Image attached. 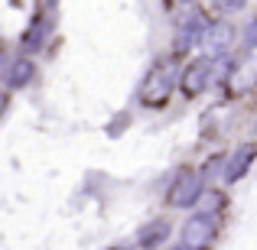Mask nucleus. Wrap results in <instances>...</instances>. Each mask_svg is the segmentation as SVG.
Segmentation results:
<instances>
[{"label":"nucleus","mask_w":257,"mask_h":250,"mask_svg":"<svg viewBox=\"0 0 257 250\" xmlns=\"http://www.w3.org/2000/svg\"><path fill=\"white\" fill-rule=\"evenodd\" d=\"M173 85H176V65L173 62H157L150 72H147V78L140 82V101H144L147 107L166 104Z\"/></svg>","instance_id":"obj_1"},{"label":"nucleus","mask_w":257,"mask_h":250,"mask_svg":"<svg viewBox=\"0 0 257 250\" xmlns=\"http://www.w3.org/2000/svg\"><path fill=\"white\" fill-rule=\"evenodd\" d=\"M202 188H205V175L195 172V169H182L173 179L170 192H166V201H170L173 208H192L195 201H199Z\"/></svg>","instance_id":"obj_2"},{"label":"nucleus","mask_w":257,"mask_h":250,"mask_svg":"<svg viewBox=\"0 0 257 250\" xmlns=\"http://www.w3.org/2000/svg\"><path fill=\"white\" fill-rule=\"evenodd\" d=\"M234 43V26L231 23H208V30L202 33V52L205 59H221Z\"/></svg>","instance_id":"obj_3"},{"label":"nucleus","mask_w":257,"mask_h":250,"mask_svg":"<svg viewBox=\"0 0 257 250\" xmlns=\"http://www.w3.org/2000/svg\"><path fill=\"white\" fill-rule=\"evenodd\" d=\"M212 78H215V62L212 59H199V62L186 65V72H182V78H179L182 94H189V98L202 94L208 85H212Z\"/></svg>","instance_id":"obj_4"},{"label":"nucleus","mask_w":257,"mask_h":250,"mask_svg":"<svg viewBox=\"0 0 257 250\" xmlns=\"http://www.w3.org/2000/svg\"><path fill=\"white\" fill-rule=\"evenodd\" d=\"M212 237H215V218L212 214H195L182 227V244L192 247V250H205L212 244Z\"/></svg>","instance_id":"obj_5"},{"label":"nucleus","mask_w":257,"mask_h":250,"mask_svg":"<svg viewBox=\"0 0 257 250\" xmlns=\"http://www.w3.org/2000/svg\"><path fill=\"white\" fill-rule=\"evenodd\" d=\"M170 221H150V224H144L137 231V244H140V250H157V247H163L166 244V237H170Z\"/></svg>","instance_id":"obj_6"},{"label":"nucleus","mask_w":257,"mask_h":250,"mask_svg":"<svg viewBox=\"0 0 257 250\" xmlns=\"http://www.w3.org/2000/svg\"><path fill=\"white\" fill-rule=\"evenodd\" d=\"M254 156H257V150L254 146H241L238 153H234L231 159H228V169H225V179L228 182H238L241 175L251 169V163H254Z\"/></svg>","instance_id":"obj_7"},{"label":"nucleus","mask_w":257,"mask_h":250,"mask_svg":"<svg viewBox=\"0 0 257 250\" xmlns=\"http://www.w3.org/2000/svg\"><path fill=\"white\" fill-rule=\"evenodd\" d=\"M49 30H52L49 20H46V17H36V20H33V26L26 30V36H23V49H26V52L43 49V46H46V36H49Z\"/></svg>","instance_id":"obj_8"},{"label":"nucleus","mask_w":257,"mask_h":250,"mask_svg":"<svg viewBox=\"0 0 257 250\" xmlns=\"http://www.w3.org/2000/svg\"><path fill=\"white\" fill-rule=\"evenodd\" d=\"M231 91L234 94H244V91H251V88L257 85V65L254 62H244V65H238V69L231 72Z\"/></svg>","instance_id":"obj_9"},{"label":"nucleus","mask_w":257,"mask_h":250,"mask_svg":"<svg viewBox=\"0 0 257 250\" xmlns=\"http://www.w3.org/2000/svg\"><path fill=\"white\" fill-rule=\"evenodd\" d=\"M33 62L30 59H13L10 62V72H7V88H23L33 82Z\"/></svg>","instance_id":"obj_10"},{"label":"nucleus","mask_w":257,"mask_h":250,"mask_svg":"<svg viewBox=\"0 0 257 250\" xmlns=\"http://www.w3.org/2000/svg\"><path fill=\"white\" fill-rule=\"evenodd\" d=\"M244 46H247V49H257V20H251V23H247V30H244Z\"/></svg>","instance_id":"obj_11"},{"label":"nucleus","mask_w":257,"mask_h":250,"mask_svg":"<svg viewBox=\"0 0 257 250\" xmlns=\"http://www.w3.org/2000/svg\"><path fill=\"white\" fill-rule=\"evenodd\" d=\"M247 0H212V7H218V10H241Z\"/></svg>","instance_id":"obj_12"},{"label":"nucleus","mask_w":257,"mask_h":250,"mask_svg":"<svg viewBox=\"0 0 257 250\" xmlns=\"http://www.w3.org/2000/svg\"><path fill=\"white\" fill-rule=\"evenodd\" d=\"M7 104H10V98H7V94H0V117H4V111H7Z\"/></svg>","instance_id":"obj_13"},{"label":"nucleus","mask_w":257,"mask_h":250,"mask_svg":"<svg viewBox=\"0 0 257 250\" xmlns=\"http://www.w3.org/2000/svg\"><path fill=\"white\" fill-rule=\"evenodd\" d=\"M4 72H10V65H7L4 59H0V82H4Z\"/></svg>","instance_id":"obj_14"},{"label":"nucleus","mask_w":257,"mask_h":250,"mask_svg":"<svg viewBox=\"0 0 257 250\" xmlns=\"http://www.w3.org/2000/svg\"><path fill=\"white\" fill-rule=\"evenodd\" d=\"M176 250H192V247H186V244H182V247H176Z\"/></svg>","instance_id":"obj_15"},{"label":"nucleus","mask_w":257,"mask_h":250,"mask_svg":"<svg viewBox=\"0 0 257 250\" xmlns=\"http://www.w3.org/2000/svg\"><path fill=\"white\" fill-rule=\"evenodd\" d=\"M254 130H257V124H254Z\"/></svg>","instance_id":"obj_16"}]
</instances>
